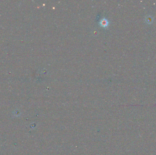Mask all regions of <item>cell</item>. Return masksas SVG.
I'll use <instances>...</instances> for the list:
<instances>
[{"mask_svg":"<svg viewBox=\"0 0 156 155\" xmlns=\"http://www.w3.org/2000/svg\"><path fill=\"white\" fill-rule=\"evenodd\" d=\"M109 23V22L108 20L105 18L102 19L100 22V26L104 28L107 27Z\"/></svg>","mask_w":156,"mask_h":155,"instance_id":"1","label":"cell"}]
</instances>
